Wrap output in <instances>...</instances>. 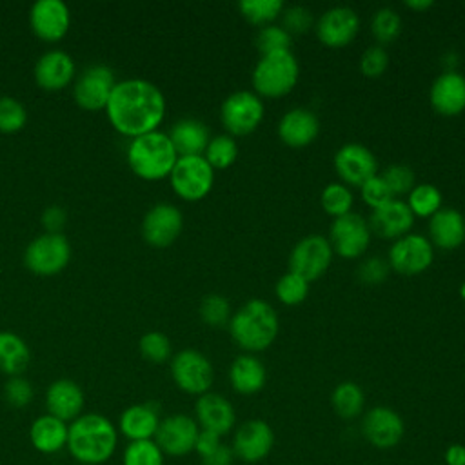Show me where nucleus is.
I'll list each match as a JSON object with an SVG mask.
<instances>
[{
  "mask_svg": "<svg viewBox=\"0 0 465 465\" xmlns=\"http://www.w3.org/2000/svg\"><path fill=\"white\" fill-rule=\"evenodd\" d=\"M429 242L440 249L452 251L465 242V218L456 209H440L429 222Z\"/></svg>",
  "mask_w": 465,
  "mask_h": 465,
  "instance_id": "c85d7f7f",
  "label": "nucleus"
},
{
  "mask_svg": "<svg viewBox=\"0 0 465 465\" xmlns=\"http://www.w3.org/2000/svg\"><path fill=\"white\" fill-rule=\"evenodd\" d=\"M160 420V409L156 403H134L122 411L116 429L124 438H127V441L153 440Z\"/></svg>",
  "mask_w": 465,
  "mask_h": 465,
  "instance_id": "a878e982",
  "label": "nucleus"
},
{
  "mask_svg": "<svg viewBox=\"0 0 465 465\" xmlns=\"http://www.w3.org/2000/svg\"><path fill=\"white\" fill-rule=\"evenodd\" d=\"M441 64L447 67L445 71H456V65L460 64V58L456 53H445L441 56Z\"/></svg>",
  "mask_w": 465,
  "mask_h": 465,
  "instance_id": "4d7b16f0",
  "label": "nucleus"
},
{
  "mask_svg": "<svg viewBox=\"0 0 465 465\" xmlns=\"http://www.w3.org/2000/svg\"><path fill=\"white\" fill-rule=\"evenodd\" d=\"M231 387L243 396H252L265 387L267 371L254 354H240L229 369Z\"/></svg>",
  "mask_w": 465,
  "mask_h": 465,
  "instance_id": "c756f323",
  "label": "nucleus"
},
{
  "mask_svg": "<svg viewBox=\"0 0 465 465\" xmlns=\"http://www.w3.org/2000/svg\"><path fill=\"white\" fill-rule=\"evenodd\" d=\"M371 33L381 47L394 42L401 33L400 15L391 7L378 9L372 16V22H371Z\"/></svg>",
  "mask_w": 465,
  "mask_h": 465,
  "instance_id": "4c0bfd02",
  "label": "nucleus"
},
{
  "mask_svg": "<svg viewBox=\"0 0 465 465\" xmlns=\"http://www.w3.org/2000/svg\"><path fill=\"white\" fill-rule=\"evenodd\" d=\"M138 349H140V354L151 363H163L173 354L169 338L160 331L145 332L138 341Z\"/></svg>",
  "mask_w": 465,
  "mask_h": 465,
  "instance_id": "37998d69",
  "label": "nucleus"
},
{
  "mask_svg": "<svg viewBox=\"0 0 465 465\" xmlns=\"http://www.w3.org/2000/svg\"><path fill=\"white\" fill-rule=\"evenodd\" d=\"M429 100L441 116H456L465 111V76L458 71H443L430 85Z\"/></svg>",
  "mask_w": 465,
  "mask_h": 465,
  "instance_id": "393cba45",
  "label": "nucleus"
},
{
  "mask_svg": "<svg viewBox=\"0 0 465 465\" xmlns=\"http://www.w3.org/2000/svg\"><path fill=\"white\" fill-rule=\"evenodd\" d=\"M176 160L178 153L174 151L169 134L162 131L136 136L127 147V163L131 171L147 182L169 178Z\"/></svg>",
  "mask_w": 465,
  "mask_h": 465,
  "instance_id": "20e7f679",
  "label": "nucleus"
},
{
  "mask_svg": "<svg viewBox=\"0 0 465 465\" xmlns=\"http://www.w3.org/2000/svg\"><path fill=\"white\" fill-rule=\"evenodd\" d=\"M389 67V54L381 45H371L360 58V69L367 78L381 76Z\"/></svg>",
  "mask_w": 465,
  "mask_h": 465,
  "instance_id": "8fccbe9b",
  "label": "nucleus"
},
{
  "mask_svg": "<svg viewBox=\"0 0 465 465\" xmlns=\"http://www.w3.org/2000/svg\"><path fill=\"white\" fill-rule=\"evenodd\" d=\"M320 202H322V207L327 214H331L334 218H340V216L351 213L354 198H352V193L347 185H343L340 182H332V183L323 187Z\"/></svg>",
  "mask_w": 465,
  "mask_h": 465,
  "instance_id": "58836bf2",
  "label": "nucleus"
},
{
  "mask_svg": "<svg viewBox=\"0 0 465 465\" xmlns=\"http://www.w3.org/2000/svg\"><path fill=\"white\" fill-rule=\"evenodd\" d=\"M361 434L376 449H392L401 441L405 423L394 409L376 405L363 414Z\"/></svg>",
  "mask_w": 465,
  "mask_h": 465,
  "instance_id": "f3484780",
  "label": "nucleus"
},
{
  "mask_svg": "<svg viewBox=\"0 0 465 465\" xmlns=\"http://www.w3.org/2000/svg\"><path fill=\"white\" fill-rule=\"evenodd\" d=\"M443 460L447 465H463L465 463V445L450 443L443 452Z\"/></svg>",
  "mask_w": 465,
  "mask_h": 465,
  "instance_id": "6e6d98bb",
  "label": "nucleus"
},
{
  "mask_svg": "<svg viewBox=\"0 0 465 465\" xmlns=\"http://www.w3.org/2000/svg\"><path fill=\"white\" fill-rule=\"evenodd\" d=\"M371 229L363 216L356 213H347L340 218H334L329 231V243L332 252L341 258H358L361 256L371 242Z\"/></svg>",
  "mask_w": 465,
  "mask_h": 465,
  "instance_id": "4468645a",
  "label": "nucleus"
},
{
  "mask_svg": "<svg viewBox=\"0 0 465 465\" xmlns=\"http://www.w3.org/2000/svg\"><path fill=\"white\" fill-rule=\"evenodd\" d=\"M318 133H320V122L316 114L303 107H294L287 111L278 124L280 140L292 149L307 147L316 140Z\"/></svg>",
  "mask_w": 465,
  "mask_h": 465,
  "instance_id": "bb28decb",
  "label": "nucleus"
},
{
  "mask_svg": "<svg viewBox=\"0 0 465 465\" xmlns=\"http://www.w3.org/2000/svg\"><path fill=\"white\" fill-rule=\"evenodd\" d=\"M198 314L205 325H211V327L229 325V320H231L229 300L222 294H207L200 302Z\"/></svg>",
  "mask_w": 465,
  "mask_h": 465,
  "instance_id": "ea45409f",
  "label": "nucleus"
},
{
  "mask_svg": "<svg viewBox=\"0 0 465 465\" xmlns=\"http://www.w3.org/2000/svg\"><path fill=\"white\" fill-rule=\"evenodd\" d=\"M332 247L325 236L309 234L292 247L289 256V271L311 283L323 276L332 262Z\"/></svg>",
  "mask_w": 465,
  "mask_h": 465,
  "instance_id": "9d476101",
  "label": "nucleus"
},
{
  "mask_svg": "<svg viewBox=\"0 0 465 465\" xmlns=\"http://www.w3.org/2000/svg\"><path fill=\"white\" fill-rule=\"evenodd\" d=\"M116 425L100 412H84L69 423L67 450L76 463L104 465L118 447Z\"/></svg>",
  "mask_w": 465,
  "mask_h": 465,
  "instance_id": "f03ea898",
  "label": "nucleus"
},
{
  "mask_svg": "<svg viewBox=\"0 0 465 465\" xmlns=\"http://www.w3.org/2000/svg\"><path fill=\"white\" fill-rule=\"evenodd\" d=\"M389 262L380 258V256H371L367 260H363L358 269H356V276L360 282L367 283V285H376L387 280L389 276Z\"/></svg>",
  "mask_w": 465,
  "mask_h": 465,
  "instance_id": "3c124183",
  "label": "nucleus"
},
{
  "mask_svg": "<svg viewBox=\"0 0 465 465\" xmlns=\"http://www.w3.org/2000/svg\"><path fill=\"white\" fill-rule=\"evenodd\" d=\"M463 465H465V463H463Z\"/></svg>",
  "mask_w": 465,
  "mask_h": 465,
  "instance_id": "680f3d73",
  "label": "nucleus"
},
{
  "mask_svg": "<svg viewBox=\"0 0 465 465\" xmlns=\"http://www.w3.org/2000/svg\"><path fill=\"white\" fill-rule=\"evenodd\" d=\"M74 465H82V463H74Z\"/></svg>",
  "mask_w": 465,
  "mask_h": 465,
  "instance_id": "052dcab7",
  "label": "nucleus"
},
{
  "mask_svg": "<svg viewBox=\"0 0 465 465\" xmlns=\"http://www.w3.org/2000/svg\"><path fill=\"white\" fill-rule=\"evenodd\" d=\"M434 247L423 234H405L389 249V267L401 276H416L430 267Z\"/></svg>",
  "mask_w": 465,
  "mask_h": 465,
  "instance_id": "9b49d317",
  "label": "nucleus"
},
{
  "mask_svg": "<svg viewBox=\"0 0 465 465\" xmlns=\"http://www.w3.org/2000/svg\"><path fill=\"white\" fill-rule=\"evenodd\" d=\"M71 260V245L62 232H42L24 251V265L40 276L58 274Z\"/></svg>",
  "mask_w": 465,
  "mask_h": 465,
  "instance_id": "423d86ee",
  "label": "nucleus"
},
{
  "mask_svg": "<svg viewBox=\"0 0 465 465\" xmlns=\"http://www.w3.org/2000/svg\"><path fill=\"white\" fill-rule=\"evenodd\" d=\"M441 202H443V196L436 185L418 183L409 193V200L405 203L409 205V209L414 216L430 218L432 214H436L441 209Z\"/></svg>",
  "mask_w": 465,
  "mask_h": 465,
  "instance_id": "72a5a7b5",
  "label": "nucleus"
},
{
  "mask_svg": "<svg viewBox=\"0 0 465 465\" xmlns=\"http://www.w3.org/2000/svg\"><path fill=\"white\" fill-rule=\"evenodd\" d=\"M334 169L343 185L361 187L378 174L376 156L361 143H345L334 154Z\"/></svg>",
  "mask_w": 465,
  "mask_h": 465,
  "instance_id": "6ab92c4d",
  "label": "nucleus"
},
{
  "mask_svg": "<svg viewBox=\"0 0 465 465\" xmlns=\"http://www.w3.org/2000/svg\"><path fill=\"white\" fill-rule=\"evenodd\" d=\"M114 85H116V78L111 67L104 64L89 65L76 78L73 85V96L82 109L100 111V109H105Z\"/></svg>",
  "mask_w": 465,
  "mask_h": 465,
  "instance_id": "ddd939ff",
  "label": "nucleus"
},
{
  "mask_svg": "<svg viewBox=\"0 0 465 465\" xmlns=\"http://www.w3.org/2000/svg\"><path fill=\"white\" fill-rule=\"evenodd\" d=\"M171 376L176 387L187 394L202 396L209 392L214 371L207 356L196 349H182L171 358Z\"/></svg>",
  "mask_w": 465,
  "mask_h": 465,
  "instance_id": "1a4fd4ad",
  "label": "nucleus"
},
{
  "mask_svg": "<svg viewBox=\"0 0 465 465\" xmlns=\"http://www.w3.org/2000/svg\"><path fill=\"white\" fill-rule=\"evenodd\" d=\"M331 403L334 412L341 420H354L361 414L365 405V394L354 381H341L334 387L331 394Z\"/></svg>",
  "mask_w": 465,
  "mask_h": 465,
  "instance_id": "473e14b6",
  "label": "nucleus"
},
{
  "mask_svg": "<svg viewBox=\"0 0 465 465\" xmlns=\"http://www.w3.org/2000/svg\"><path fill=\"white\" fill-rule=\"evenodd\" d=\"M222 445V436L211 432V430H203L200 429L198 432V438H196V445H194V450L198 452L200 458L211 454L213 450H216L218 447Z\"/></svg>",
  "mask_w": 465,
  "mask_h": 465,
  "instance_id": "864d4df0",
  "label": "nucleus"
},
{
  "mask_svg": "<svg viewBox=\"0 0 465 465\" xmlns=\"http://www.w3.org/2000/svg\"><path fill=\"white\" fill-rule=\"evenodd\" d=\"M111 125L131 140L158 131L165 116V98L160 87L143 78L116 82L105 105Z\"/></svg>",
  "mask_w": 465,
  "mask_h": 465,
  "instance_id": "f257e3e1",
  "label": "nucleus"
},
{
  "mask_svg": "<svg viewBox=\"0 0 465 465\" xmlns=\"http://www.w3.org/2000/svg\"><path fill=\"white\" fill-rule=\"evenodd\" d=\"M254 44L262 54L291 51V35L282 25L271 24L260 27Z\"/></svg>",
  "mask_w": 465,
  "mask_h": 465,
  "instance_id": "c03bdc74",
  "label": "nucleus"
},
{
  "mask_svg": "<svg viewBox=\"0 0 465 465\" xmlns=\"http://www.w3.org/2000/svg\"><path fill=\"white\" fill-rule=\"evenodd\" d=\"M31 361V351L27 343L11 331H0V372L11 376H22Z\"/></svg>",
  "mask_w": 465,
  "mask_h": 465,
  "instance_id": "2f4dec72",
  "label": "nucleus"
},
{
  "mask_svg": "<svg viewBox=\"0 0 465 465\" xmlns=\"http://www.w3.org/2000/svg\"><path fill=\"white\" fill-rule=\"evenodd\" d=\"M27 109L13 96H0V133L13 134L25 127Z\"/></svg>",
  "mask_w": 465,
  "mask_h": 465,
  "instance_id": "a19ab883",
  "label": "nucleus"
},
{
  "mask_svg": "<svg viewBox=\"0 0 465 465\" xmlns=\"http://www.w3.org/2000/svg\"><path fill=\"white\" fill-rule=\"evenodd\" d=\"M405 5L414 11H423V9H429L432 5V2L430 0H414V2L409 0V2H405Z\"/></svg>",
  "mask_w": 465,
  "mask_h": 465,
  "instance_id": "13d9d810",
  "label": "nucleus"
},
{
  "mask_svg": "<svg viewBox=\"0 0 465 465\" xmlns=\"http://www.w3.org/2000/svg\"><path fill=\"white\" fill-rule=\"evenodd\" d=\"M242 16L252 25H271L283 11L282 0H243L238 4Z\"/></svg>",
  "mask_w": 465,
  "mask_h": 465,
  "instance_id": "f704fd0d",
  "label": "nucleus"
},
{
  "mask_svg": "<svg viewBox=\"0 0 465 465\" xmlns=\"http://www.w3.org/2000/svg\"><path fill=\"white\" fill-rule=\"evenodd\" d=\"M167 134L178 156H203V151L211 140L207 125L196 118L178 120Z\"/></svg>",
  "mask_w": 465,
  "mask_h": 465,
  "instance_id": "7c9ffc66",
  "label": "nucleus"
},
{
  "mask_svg": "<svg viewBox=\"0 0 465 465\" xmlns=\"http://www.w3.org/2000/svg\"><path fill=\"white\" fill-rule=\"evenodd\" d=\"M165 454L154 440L129 441L122 454V465H163Z\"/></svg>",
  "mask_w": 465,
  "mask_h": 465,
  "instance_id": "e433bc0d",
  "label": "nucleus"
},
{
  "mask_svg": "<svg viewBox=\"0 0 465 465\" xmlns=\"http://www.w3.org/2000/svg\"><path fill=\"white\" fill-rule=\"evenodd\" d=\"M280 323L276 311L260 298L245 302L229 320L231 338L247 352H262L276 340Z\"/></svg>",
  "mask_w": 465,
  "mask_h": 465,
  "instance_id": "7ed1b4c3",
  "label": "nucleus"
},
{
  "mask_svg": "<svg viewBox=\"0 0 465 465\" xmlns=\"http://www.w3.org/2000/svg\"><path fill=\"white\" fill-rule=\"evenodd\" d=\"M263 111V102L256 93L236 91L222 102L220 120L231 136H247L262 124Z\"/></svg>",
  "mask_w": 465,
  "mask_h": 465,
  "instance_id": "6e6552de",
  "label": "nucleus"
},
{
  "mask_svg": "<svg viewBox=\"0 0 465 465\" xmlns=\"http://www.w3.org/2000/svg\"><path fill=\"white\" fill-rule=\"evenodd\" d=\"M360 31V18L352 7L336 5L327 9L316 22V36L325 47L349 45Z\"/></svg>",
  "mask_w": 465,
  "mask_h": 465,
  "instance_id": "a211bd4d",
  "label": "nucleus"
},
{
  "mask_svg": "<svg viewBox=\"0 0 465 465\" xmlns=\"http://www.w3.org/2000/svg\"><path fill=\"white\" fill-rule=\"evenodd\" d=\"M460 294H461V298L465 300V282L461 283V287H460Z\"/></svg>",
  "mask_w": 465,
  "mask_h": 465,
  "instance_id": "bf43d9fd",
  "label": "nucleus"
},
{
  "mask_svg": "<svg viewBox=\"0 0 465 465\" xmlns=\"http://www.w3.org/2000/svg\"><path fill=\"white\" fill-rule=\"evenodd\" d=\"M29 25L44 42H58L71 25V11L62 0H38L31 5Z\"/></svg>",
  "mask_w": 465,
  "mask_h": 465,
  "instance_id": "aec40b11",
  "label": "nucleus"
},
{
  "mask_svg": "<svg viewBox=\"0 0 465 465\" xmlns=\"http://www.w3.org/2000/svg\"><path fill=\"white\" fill-rule=\"evenodd\" d=\"M380 176L383 178V182L387 183V187L394 196L409 194L416 187V174L409 165H401V163L389 165Z\"/></svg>",
  "mask_w": 465,
  "mask_h": 465,
  "instance_id": "a18cd8bd",
  "label": "nucleus"
},
{
  "mask_svg": "<svg viewBox=\"0 0 465 465\" xmlns=\"http://www.w3.org/2000/svg\"><path fill=\"white\" fill-rule=\"evenodd\" d=\"M196 423L203 430H211L218 436L227 434L236 423V412L229 400L216 392H205L198 396L194 403Z\"/></svg>",
  "mask_w": 465,
  "mask_h": 465,
  "instance_id": "b1692460",
  "label": "nucleus"
},
{
  "mask_svg": "<svg viewBox=\"0 0 465 465\" xmlns=\"http://www.w3.org/2000/svg\"><path fill=\"white\" fill-rule=\"evenodd\" d=\"M369 229L372 234L387 240H398L414 225V214L411 213L409 205L401 200H391L380 209H374L367 220Z\"/></svg>",
  "mask_w": 465,
  "mask_h": 465,
  "instance_id": "5701e85b",
  "label": "nucleus"
},
{
  "mask_svg": "<svg viewBox=\"0 0 465 465\" xmlns=\"http://www.w3.org/2000/svg\"><path fill=\"white\" fill-rule=\"evenodd\" d=\"M202 465H232L234 461V452L229 445L222 443L216 450H213L211 454L200 458Z\"/></svg>",
  "mask_w": 465,
  "mask_h": 465,
  "instance_id": "5fc2aeb1",
  "label": "nucleus"
},
{
  "mask_svg": "<svg viewBox=\"0 0 465 465\" xmlns=\"http://www.w3.org/2000/svg\"><path fill=\"white\" fill-rule=\"evenodd\" d=\"M200 427L194 418L176 412L160 420L154 441L165 456L182 458L194 450Z\"/></svg>",
  "mask_w": 465,
  "mask_h": 465,
  "instance_id": "f8f14e48",
  "label": "nucleus"
},
{
  "mask_svg": "<svg viewBox=\"0 0 465 465\" xmlns=\"http://www.w3.org/2000/svg\"><path fill=\"white\" fill-rule=\"evenodd\" d=\"M361 200L374 211L383 207L385 203H389L391 200H394V194L391 193V189L387 187V183L383 182V178L380 174L372 176L371 180H367L361 187Z\"/></svg>",
  "mask_w": 465,
  "mask_h": 465,
  "instance_id": "09e8293b",
  "label": "nucleus"
},
{
  "mask_svg": "<svg viewBox=\"0 0 465 465\" xmlns=\"http://www.w3.org/2000/svg\"><path fill=\"white\" fill-rule=\"evenodd\" d=\"M76 74V65L69 53L51 49L35 64V82L44 91H60L67 87Z\"/></svg>",
  "mask_w": 465,
  "mask_h": 465,
  "instance_id": "412c9836",
  "label": "nucleus"
},
{
  "mask_svg": "<svg viewBox=\"0 0 465 465\" xmlns=\"http://www.w3.org/2000/svg\"><path fill=\"white\" fill-rule=\"evenodd\" d=\"M65 211L58 205H51L42 214V225L45 227V232H60L65 225Z\"/></svg>",
  "mask_w": 465,
  "mask_h": 465,
  "instance_id": "603ef678",
  "label": "nucleus"
},
{
  "mask_svg": "<svg viewBox=\"0 0 465 465\" xmlns=\"http://www.w3.org/2000/svg\"><path fill=\"white\" fill-rule=\"evenodd\" d=\"M298 76V60L291 51L262 54L252 71V87L258 96L280 98L294 89Z\"/></svg>",
  "mask_w": 465,
  "mask_h": 465,
  "instance_id": "39448f33",
  "label": "nucleus"
},
{
  "mask_svg": "<svg viewBox=\"0 0 465 465\" xmlns=\"http://www.w3.org/2000/svg\"><path fill=\"white\" fill-rule=\"evenodd\" d=\"M182 227L183 216L180 209L167 202H160L145 213L142 220V236L149 245L163 249L174 243L182 232Z\"/></svg>",
  "mask_w": 465,
  "mask_h": 465,
  "instance_id": "dca6fc26",
  "label": "nucleus"
},
{
  "mask_svg": "<svg viewBox=\"0 0 465 465\" xmlns=\"http://www.w3.org/2000/svg\"><path fill=\"white\" fill-rule=\"evenodd\" d=\"M274 291L283 305H300L309 294V282L289 271L276 282Z\"/></svg>",
  "mask_w": 465,
  "mask_h": 465,
  "instance_id": "79ce46f5",
  "label": "nucleus"
},
{
  "mask_svg": "<svg viewBox=\"0 0 465 465\" xmlns=\"http://www.w3.org/2000/svg\"><path fill=\"white\" fill-rule=\"evenodd\" d=\"M35 389L29 380L24 376H11L7 378L4 385V398L9 407L13 409H24L33 401Z\"/></svg>",
  "mask_w": 465,
  "mask_h": 465,
  "instance_id": "49530a36",
  "label": "nucleus"
},
{
  "mask_svg": "<svg viewBox=\"0 0 465 465\" xmlns=\"http://www.w3.org/2000/svg\"><path fill=\"white\" fill-rule=\"evenodd\" d=\"M274 447V432L271 425L263 420H247L243 421L232 438L234 458L243 463H260L263 461Z\"/></svg>",
  "mask_w": 465,
  "mask_h": 465,
  "instance_id": "2eb2a0df",
  "label": "nucleus"
},
{
  "mask_svg": "<svg viewBox=\"0 0 465 465\" xmlns=\"http://www.w3.org/2000/svg\"><path fill=\"white\" fill-rule=\"evenodd\" d=\"M169 182L173 191L187 202L205 198L214 183V169L203 156H178Z\"/></svg>",
  "mask_w": 465,
  "mask_h": 465,
  "instance_id": "0eeeda50",
  "label": "nucleus"
},
{
  "mask_svg": "<svg viewBox=\"0 0 465 465\" xmlns=\"http://www.w3.org/2000/svg\"><path fill=\"white\" fill-rule=\"evenodd\" d=\"M282 27L292 36V35H305L312 24V13L303 7V5H291V7H283L282 11Z\"/></svg>",
  "mask_w": 465,
  "mask_h": 465,
  "instance_id": "de8ad7c7",
  "label": "nucleus"
},
{
  "mask_svg": "<svg viewBox=\"0 0 465 465\" xmlns=\"http://www.w3.org/2000/svg\"><path fill=\"white\" fill-rule=\"evenodd\" d=\"M69 425L51 414H42L29 427V441L40 454L53 456L67 447Z\"/></svg>",
  "mask_w": 465,
  "mask_h": 465,
  "instance_id": "cd10ccee",
  "label": "nucleus"
},
{
  "mask_svg": "<svg viewBox=\"0 0 465 465\" xmlns=\"http://www.w3.org/2000/svg\"><path fill=\"white\" fill-rule=\"evenodd\" d=\"M84 405H85V396L82 387L69 378L54 380L45 391L47 414L65 423L84 414Z\"/></svg>",
  "mask_w": 465,
  "mask_h": 465,
  "instance_id": "4be33fe9",
  "label": "nucleus"
},
{
  "mask_svg": "<svg viewBox=\"0 0 465 465\" xmlns=\"http://www.w3.org/2000/svg\"><path fill=\"white\" fill-rule=\"evenodd\" d=\"M203 158L213 169H227L238 158V143L231 134H218L209 140Z\"/></svg>",
  "mask_w": 465,
  "mask_h": 465,
  "instance_id": "c9c22d12",
  "label": "nucleus"
}]
</instances>
